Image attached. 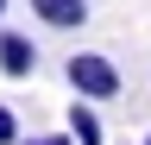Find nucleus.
Listing matches in <instances>:
<instances>
[{"mask_svg":"<svg viewBox=\"0 0 151 145\" xmlns=\"http://www.w3.org/2000/svg\"><path fill=\"white\" fill-rule=\"evenodd\" d=\"M139 145H151V133H145V139H139Z\"/></svg>","mask_w":151,"mask_h":145,"instance_id":"8","label":"nucleus"},{"mask_svg":"<svg viewBox=\"0 0 151 145\" xmlns=\"http://www.w3.org/2000/svg\"><path fill=\"white\" fill-rule=\"evenodd\" d=\"M32 13L50 32H82L88 25V0H32Z\"/></svg>","mask_w":151,"mask_h":145,"instance_id":"3","label":"nucleus"},{"mask_svg":"<svg viewBox=\"0 0 151 145\" xmlns=\"http://www.w3.org/2000/svg\"><path fill=\"white\" fill-rule=\"evenodd\" d=\"M6 6H13V0H0V19H6Z\"/></svg>","mask_w":151,"mask_h":145,"instance_id":"7","label":"nucleus"},{"mask_svg":"<svg viewBox=\"0 0 151 145\" xmlns=\"http://www.w3.org/2000/svg\"><path fill=\"white\" fill-rule=\"evenodd\" d=\"M63 76H69V88H76V95H82V101H94V107H101V101H120V63H113V57H101V50H69V57H63Z\"/></svg>","mask_w":151,"mask_h":145,"instance_id":"1","label":"nucleus"},{"mask_svg":"<svg viewBox=\"0 0 151 145\" xmlns=\"http://www.w3.org/2000/svg\"><path fill=\"white\" fill-rule=\"evenodd\" d=\"M25 145H76L69 133H38V139H25Z\"/></svg>","mask_w":151,"mask_h":145,"instance_id":"6","label":"nucleus"},{"mask_svg":"<svg viewBox=\"0 0 151 145\" xmlns=\"http://www.w3.org/2000/svg\"><path fill=\"white\" fill-rule=\"evenodd\" d=\"M0 145H25V133H19V114H13V107H0Z\"/></svg>","mask_w":151,"mask_h":145,"instance_id":"5","label":"nucleus"},{"mask_svg":"<svg viewBox=\"0 0 151 145\" xmlns=\"http://www.w3.org/2000/svg\"><path fill=\"white\" fill-rule=\"evenodd\" d=\"M63 133H69L76 145H107V126H101V114H94V101H69Z\"/></svg>","mask_w":151,"mask_h":145,"instance_id":"4","label":"nucleus"},{"mask_svg":"<svg viewBox=\"0 0 151 145\" xmlns=\"http://www.w3.org/2000/svg\"><path fill=\"white\" fill-rule=\"evenodd\" d=\"M32 69H38L32 32H6V25H0V76H6V82H25Z\"/></svg>","mask_w":151,"mask_h":145,"instance_id":"2","label":"nucleus"}]
</instances>
